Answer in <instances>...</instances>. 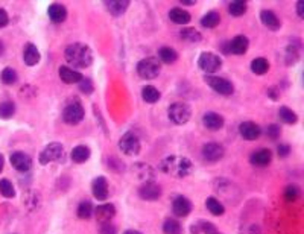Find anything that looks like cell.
Returning <instances> with one entry per match:
<instances>
[{"label":"cell","mask_w":304,"mask_h":234,"mask_svg":"<svg viewBox=\"0 0 304 234\" xmlns=\"http://www.w3.org/2000/svg\"><path fill=\"white\" fill-rule=\"evenodd\" d=\"M158 169L163 173L170 175L173 178H186L193 172V163L187 157L170 155V157H166L160 161Z\"/></svg>","instance_id":"cell-1"},{"label":"cell","mask_w":304,"mask_h":234,"mask_svg":"<svg viewBox=\"0 0 304 234\" xmlns=\"http://www.w3.org/2000/svg\"><path fill=\"white\" fill-rule=\"evenodd\" d=\"M66 61L76 69H85L93 64V51L82 43L69 44L64 51Z\"/></svg>","instance_id":"cell-2"},{"label":"cell","mask_w":304,"mask_h":234,"mask_svg":"<svg viewBox=\"0 0 304 234\" xmlns=\"http://www.w3.org/2000/svg\"><path fill=\"white\" fill-rule=\"evenodd\" d=\"M160 72H161V63L154 57L143 58L137 64V73L143 79H155L160 75Z\"/></svg>","instance_id":"cell-3"},{"label":"cell","mask_w":304,"mask_h":234,"mask_svg":"<svg viewBox=\"0 0 304 234\" xmlns=\"http://www.w3.org/2000/svg\"><path fill=\"white\" fill-rule=\"evenodd\" d=\"M84 116H85V111H84V107L79 104V101H70L64 110H63V120L67 123V125H78L84 120Z\"/></svg>","instance_id":"cell-4"},{"label":"cell","mask_w":304,"mask_h":234,"mask_svg":"<svg viewBox=\"0 0 304 234\" xmlns=\"http://www.w3.org/2000/svg\"><path fill=\"white\" fill-rule=\"evenodd\" d=\"M64 158V146L58 142H54V143H49L40 154L38 157V161L40 164L46 166L49 163H58Z\"/></svg>","instance_id":"cell-5"},{"label":"cell","mask_w":304,"mask_h":234,"mask_svg":"<svg viewBox=\"0 0 304 234\" xmlns=\"http://www.w3.org/2000/svg\"><path fill=\"white\" fill-rule=\"evenodd\" d=\"M167 116L170 119L172 123L175 125H184L190 120V116H192V110L187 104L184 102H177V104H172L167 110Z\"/></svg>","instance_id":"cell-6"},{"label":"cell","mask_w":304,"mask_h":234,"mask_svg":"<svg viewBox=\"0 0 304 234\" xmlns=\"http://www.w3.org/2000/svg\"><path fill=\"white\" fill-rule=\"evenodd\" d=\"M119 148L120 151L128 155V157H136L140 154V149H142V143H140V138L134 134V132H126L120 137L119 140Z\"/></svg>","instance_id":"cell-7"},{"label":"cell","mask_w":304,"mask_h":234,"mask_svg":"<svg viewBox=\"0 0 304 234\" xmlns=\"http://www.w3.org/2000/svg\"><path fill=\"white\" fill-rule=\"evenodd\" d=\"M198 64H199V69H201L202 72L211 75V73H216L218 70H221V67H222V60H221L219 55H216V54L204 52V54L199 55Z\"/></svg>","instance_id":"cell-8"},{"label":"cell","mask_w":304,"mask_h":234,"mask_svg":"<svg viewBox=\"0 0 304 234\" xmlns=\"http://www.w3.org/2000/svg\"><path fill=\"white\" fill-rule=\"evenodd\" d=\"M204 81L210 85V88H213V91H216V93H219V95L230 96V95H233V91H234L233 82L228 81V79H225V78L208 75V76H205Z\"/></svg>","instance_id":"cell-9"},{"label":"cell","mask_w":304,"mask_h":234,"mask_svg":"<svg viewBox=\"0 0 304 234\" xmlns=\"http://www.w3.org/2000/svg\"><path fill=\"white\" fill-rule=\"evenodd\" d=\"M161 185L155 181H146L139 189V195L143 201H158L161 198Z\"/></svg>","instance_id":"cell-10"},{"label":"cell","mask_w":304,"mask_h":234,"mask_svg":"<svg viewBox=\"0 0 304 234\" xmlns=\"http://www.w3.org/2000/svg\"><path fill=\"white\" fill-rule=\"evenodd\" d=\"M224 154H225L224 146L219 145V143L211 142V143H207V145L202 146V157H204V160L208 161V163H216V161H219V160L224 157Z\"/></svg>","instance_id":"cell-11"},{"label":"cell","mask_w":304,"mask_h":234,"mask_svg":"<svg viewBox=\"0 0 304 234\" xmlns=\"http://www.w3.org/2000/svg\"><path fill=\"white\" fill-rule=\"evenodd\" d=\"M249 48V40L245 35H236L233 40L227 43V54L233 55H245Z\"/></svg>","instance_id":"cell-12"},{"label":"cell","mask_w":304,"mask_h":234,"mask_svg":"<svg viewBox=\"0 0 304 234\" xmlns=\"http://www.w3.org/2000/svg\"><path fill=\"white\" fill-rule=\"evenodd\" d=\"M10 161H11L13 167L16 170L22 172V173L31 170V167H32V158L28 154H25V152H14L11 155Z\"/></svg>","instance_id":"cell-13"},{"label":"cell","mask_w":304,"mask_h":234,"mask_svg":"<svg viewBox=\"0 0 304 234\" xmlns=\"http://www.w3.org/2000/svg\"><path fill=\"white\" fill-rule=\"evenodd\" d=\"M239 132H240V135H242L245 140L254 142V140H257V138L260 137L262 129H260V126H258L255 122L248 120V122H242V123L239 125Z\"/></svg>","instance_id":"cell-14"},{"label":"cell","mask_w":304,"mask_h":234,"mask_svg":"<svg viewBox=\"0 0 304 234\" xmlns=\"http://www.w3.org/2000/svg\"><path fill=\"white\" fill-rule=\"evenodd\" d=\"M93 214L96 216V220L99 223H107V222H111L113 217L116 216V207H114V204L107 202V204H102L98 208H95Z\"/></svg>","instance_id":"cell-15"},{"label":"cell","mask_w":304,"mask_h":234,"mask_svg":"<svg viewBox=\"0 0 304 234\" xmlns=\"http://www.w3.org/2000/svg\"><path fill=\"white\" fill-rule=\"evenodd\" d=\"M192 202L186 196H177L172 202V211L178 217H186L192 211Z\"/></svg>","instance_id":"cell-16"},{"label":"cell","mask_w":304,"mask_h":234,"mask_svg":"<svg viewBox=\"0 0 304 234\" xmlns=\"http://www.w3.org/2000/svg\"><path fill=\"white\" fill-rule=\"evenodd\" d=\"M249 161H251V164H254L257 167H266L272 161V152L269 149L262 148V149H258V151H255V152L251 154Z\"/></svg>","instance_id":"cell-17"},{"label":"cell","mask_w":304,"mask_h":234,"mask_svg":"<svg viewBox=\"0 0 304 234\" xmlns=\"http://www.w3.org/2000/svg\"><path fill=\"white\" fill-rule=\"evenodd\" d=\"M92 192H93V196L98 201H105L108 198V181H107V178H104V176L95 178L93 184H92Z\"/></svg>","instance_id":"cell-18"},{"label":"cell","mask_w":304,"mask_h":234,"mask_svg":"<svg viewBox=\"0 0 304 234\" xmlns=\"http://www.w3.org/2000/svg\"><path fill=\"white\" fill-rule=\"evenodd\" d=\"M202 125L210 131H219L224 126V117L214 111H208L202 116Z\"/></svg>","instance_id":"cell-19"},{"label":"cell","mask_w":304,"mask_h":234,"mask_svg":"<svg viewBox=\"0 0 304 234\" xmlns=\"http://www.w3.org/2000/svg\"><path fill=\"white\" fill-rule=\"evenodd\" d=\"M133 173H136V176L139 179H142L143 182L146 181H154L155 178V169L151 167L149 164H145V163H137L133 166Z\"/></svg>","instance_id":"cell-20"},{"label":"cell","mask_w":304,"mask_h":234,"mask_svg":"<svg viewBox=\"0 0 304 234\" xmlns=\"http://www.w3.org/2000/svg\"><path fill=\"white\" fill-rule=\"evenodd\" d=\"M260 20H262V23H263L268 29H271V31H278L280 26H281V22H280V19L277 17V14H275L274 11H269V10H263V11L260 13Z\"/></svg>","instance_id":"cell-21"},{"label":"cell","mask_w":304,"mask_h":234,"mask_svg":"<svg viewBox=\"0 0 304 234\" xmlns=\"http://www.w3.org/2000/svg\"><path fill=\"white\" fill-rule=\"evenodd\" d=\"M40 58H41V55H40V51H38V48H37L35 44L29 43V44L25 46V51H23V60H25L26 66H29V67L37 66L38 61H40Z\"/></svg>","instance_id":"cell-22"},{"label":"cell","mask_w":304,"mask_h":234,"mask_svg":"<svg viewBox=\"0 0 304 234\" xmlns=\"http://www.w3.org/2000/svg\"><path fill=\"white\" fill-rule=\"evenodd\" d=\"M58 73H60L61 81L66 82V84H76V82H79L82 79V75L79 72H76L75 69H70L67 66L60 67Z\"/></svg>","instance_id":"cell-23"},{"label":"cell","mask_w":304,"mask_h":234,"mask_svg":"<svg viewBox=\"0 0 304 234\" xmlns=\"http://www.w3.org/2000/svg\"><path fill=\"white\" fill-rule=\"evenodd\" d=\"M105 7L114 17H119L128 10L129 2L128 0H108V2H105Z\"/></svg>","instance_id":"cell-24"},{"label":"cell","mask_w":304,"mask_h":234,"mask_svg":"<svg viewBox=\"0 0 304 234\" xmlns=\"http://www.w3.org/2000/svg\"><path fill=\"white\" fill-rule=\"evenodd\" d=\"M48 14H49V19H51L54 23H63V22L67 19V10H66V7H63V5H60V4L51 5Z\"/></svg>","instance_id":"cell-25"},{"label":"cell","mask_w":304,"mask_h":234,"mask_svg":"<svg viewBox=\"0 0 304 234\" xmlns=\"http://www.w3.org/2000/svg\"><path fill=\"white\" fill-rule=\"evenodd\" d=\"M90 155H92L90 148L85 146V145H78V146H75L73 151H72V154H70L72 160H73L75 163H78V164L85 163V161L90 158Z\"/></svg>","instance_id":"cell-26"},{"label":"cell","mask_w":304,"mask_h":234,"mask_svg":"<svg viewBox=\"0 0 304 234\" xmlns=\"http://www.w3.org/2000/svg\"><path fill=\"white\" fill-rule=\"evenodd\" d=\"M169 19L177 23V25H187L190 22V14L187 11H184L183 8H173L169 11Z\"/></svg>","instance_id":"cell-27"},{"label":"cell","mask_w":304,"mask_h":234,"mask_svg":"<svg viewBox=\"0 0 304 234\" xmlns=\"http://www.w3.org/2000/svg\"><path fill=\"white\" fill-rule=\"evenodd\" d=\"M190 231H192V234H214V232H218L216 226L207 220H198L196 223H193L190 226Z\"/></svg>","instance_id":"cell-28"},{"label":"cell","mask_w":304,"mask_h":234,"mask_svg":"<svg viewBox=\"0 0 304 234\" xmlns=\"http://www.w3.org/2000/svg\"><path fill=\"white\" fill-rule=\"evenodd\" d=\"M205 207H207V210H208L213 216H222V214L225 213V207H224V204H222L218 198H214V196L207 198V201H205Z\"/></svg>","instance_id":"cell-29"},{"label":"cell","mask_w":304,"mask_h":234,"mask_svg":"<svg viewBox=\"0 0 304 234\" xmlns=\"http://www.w3.org/2000/svg\"><path fill=\"white\" fill-rule=\"evenodd\" d=\"M160 98H161V95H160V91L155 87H152V85L143 87V90H142V99L146 104H155V102L160 101Z\"/></svg>","instance_id":"cell-30"},{"label":"cell","mask_w":304,"mask_h":234,"mask_svg":"<svg viewBox=\"0 0 304 234\" xmlns=\"http://www.w3.org/2000/svg\"><path fill=\"white\" fill-rule=\"evenodd\" d=\"M278 117L283 123H287V125H295L298 122V116L293 110L287 108V107H281L278 110Z\"/></svg>","instance_id":"cell-31"},{"label":"cell","mask_w":304,"mask_h":234,"mask_svg":"<svg viewBox=\"0 0 304 234\" xmlns=\"http://www.w3.org/2000/svg\"><path fill=\"white\" fill-rule=\"evenodd\" d=\"M219 23H221V16H219V13H216V11H210V13H207V14L201 19V25H202L204 28H207V29H213V28H216Z\"/></svg>","instance_id":"cell-32"},{"label":"cell","mask_w":304,"mask_h":234,"mask_svg":"<svg viewBox=\"0 0 304 234\" xmlns=\"http://www.w3.org/2000/svg\"><path fill=\"white\" fill-rule=\"evenodd\" d=\"M180 37L189 43H199L202 40V35L199 31H196L195 28H184L180 31Z\"/></svg>","instance_id":"cell-33"},{"label":"cell","mask_w":304,"mask_h":234,"mask_svg":"<svg viewBox=\"0 0 304 234\" xmlns=\"http://www.w3.org/2000/svg\"><path fill=\"white\" fill-rule=\"evenodd\" d=\"M158 57H160L158 61H161L164 64H173L178 60V54L172 48H161L158 51Z\"/></svg>","instance_id":"cell-34"},{"label":"cell","mask_w":304,"mask_h":234,"mask_svg":"<svg viewBox=\"0 0 304 234\" xmlns=\"http://www.w3.org/2000/svg\"><path fill=\"white\" fill-rule=\"evenodd\" d=\"M246 10H248V5L245 0H234L228 7V11L233 17H242L246 13Z\"/></svg>","instance_id":"cell-35"},{"label":"cell","mask_w":304,"mask_h":234,"mask_svg":"<svg viewBox=\"0 0 304 234\" xmlns=\"http://www.w3.org/2000/svg\"><path fill=\"white\" fill-rule=\"evenodd\" d=\"M163 232L164 234H183V226L175 219H166L163 223Z\"/></svg>","instance_id":"cell-36"},{"label":"cell","mask_w":304,"mask_h":234,"mask_svg":"<svg viewBox=\"0 0 304 234\" xmlns=\"http://www.w3.org/2000/svg\"><path fill=\"white\" fill-rule=\"evenodd\" d=\"M269 70V63L265 58H255L251 63V72L255 75H265Z\"/></svg>","instance_id":"cell-37"},{"label":"cell","mask_w":304,"mask_h":234,"mask_svg":"<svg viewBox=\"0 0 304 234\" xmlns=\"http://www.w3.org/2000/svg\"><path fill=\"white\" fill-rule=\"evenodd\" d=\"M78 217L79 219H90L95 213V207L90 201H82L79 205H78Z\"/></svg>","instance_id":"cell-38"},{"label":"cell","mask_w":304,"mask_h":234,"mask_svg":"<svg viewBox=\"0 0 304 234\" xmlns=\"http://www.w3.org/2000/svg\"><path fill=\"white\" fill-rule=\"evenodd\" d=\"M16 114V104L11 101H5L0 104V119H11Z\"/></svg>","instance_id":"cell-39"},{"label":"cell","mask_w":304,"mask_h":234,"mask_svg":"<svg viewBox=\"0 0 304 234\" xmlns=\"http://www.w3.org/2000/svg\"><path fill=\"white\" fill-rule=\"evenodd\" d=\"M0 195L8 199L16 196V189L10 179H0Z\"/></svg>","instance_id":"cell-40"},{"label":"cell","mask_w":304,"mask_h":234,"mask_svg":"<svg viewBox=\"0 0 304 234\" xmlns=\"http://www.w3.org/2000/svg\"><path fill=\"white\" fill-rule=\"evenodd\" d=\"M23 202L29 210H37L38 205H40V195L37 192H28Z\"/></svg>","instance_id":"cell-41"},{"label":"cell","mask_w":304,"mask_h":234,"mask_svg":"<svg viewBox=\"0 0 304 234\" xmlns=\"http://www.w3.org/2000/svg\"><path fill=\"white\" fill-rule=\"evenodd\" d=\"M299 196H301V190H299L298 185L289 184V185L286 187V190H284V199H286L287 202H295Z\"/></svg>","instance_id":"cell-42"},{"label":"cell","mask_w":304,"mask_h":234,"mask_svg":"<svg viewBox=\"0 0 304 234\" xmlns=\"http://www.w3.org/2000/svg\"><path fill=\"white\" fill-rule=\"evenodd\" d=\"M0 78H2L4 84H7V85H13V84H16L17 79H19L17 72H16L14 69H11V67L4 69V72H2V75H0Z\"/></svg>","instance_id":"cell-43"},{"label":"cell","mask_w":304,"mask_h":234,"mask_svg":"<svg viewBox=\"0 0 304 234\" xmlns=\"http://www.w3.org/2000/svg\"><path fill=\"white\" fill-rule=\"evenodd\" d=\"M265 134H266V137H269L271 140H277V138L280 137V134H281V128H280L277 123H271V125L266 126Z\"/></svg>","instance_id":"cell-44"},{"label":"cell","mask_w":304,"mask_h":234,"mask_svg":"<svg viewBox=\"0 0 304 234\" xmlns=\"http://www.w3.org/2000/svg\"><path fill=\"white\" fill-rule=\"evenodd\" d=\"M79 90H81L84 95H92L93 90H95V85H93V82H92L89 78H84V76H82V79L79 81Z\"/></svg>","instance_id":"cell-45"},{"label":"cell","mask_w":304,"mask_h":234,"mask_svg":"<svg viewBox=\"0 0 304 234\" xmlns=\"http://www.w3.org/2000/svg\"><path fill=\"white\" fill-rule=\"evenodd\" d=\"M99 232H101V234H117V226H116L114 223H111V222L101 223Z\"/></svg>","instance_id":"cell-46"},{"label":"cell","mask_w":304,"mask_h":234,"mask_svg":"<svg viewBox=\"0 0 304 234\" xmlns=\"http://www.w3.org/2000/svg\"><path fill=\"white\" fill-rule=\"evenodd\" d=\"M10 23V16L5 10L0 8V28H5Z\"/></svg>","instance_id":"cell-47"},{"label":"cell","mask_w":304,"mask_h":234,"mask_svg":"<svg viewBox=\"0 0 304 234\" xmlns=\"http://www.w3.org/2000/svg\"><path fill=\"white\" fill-rule=\"evenodd\" d=\"M277 152H278V157L284 158V157H287L290 154V146L289 145H280L277 148Z\"/></svg>","instance_id":"cell-48"},{"label":"cell","mask_w":304,"mask_h":234,"mask_svg":"<svg viewBox=\"0 0 304 234\" xmlns=\"http://www.w3.org/2000/svg\"><path fill=\"white\" fill-rule=\"evenodd\" d=\"M296 14L299 19H304V2H296Z\"/></svg>","instance_id":"cell-49"},{"label":"cell","mask_w":304,"mask_h":234,"mask_svg":"<svg viewBox=\"0 0 304 234\" xmlns=\"http://www.w3.org/2000/svg\"><path fill=\"white\" fill-rule=\"evenodd\" d=\"M181 4L186 5V7H190V5H195L196 2H195V0H181Z\"/></svg>","instance_id":"cell-50"},{"label":"cell","mask_w":304,"mask_h":234,"mask_svg":"<svg viewBox=\"0 0 304 234\" xmlns=\"http://www.w3.org/2000/svg\"><path fill=\"white\" fill-rule=\"evenodd\" d=\"M123 234H143V232L137 231V229H126V231H123Z\"/></svg>","instance_id":"cell-51"},{"label":"cell","mask_w":304,"mask_h":234,"mask_svg":"<svg viewBox=\"0 0 304 234\" xmlns=\"http://www.w3.org/2000/svg\"><path fill=\"white\" fill-rule=\"evenodd\" d=\"M4 166H5V158H4V155H0V172L4 170Z\"/></svg>","instance_id":"cell-52"},{"label":"cell","mask_w":304,"mask_h":234,"mask_svg":"<svg viewBox=\"0 0 304 234\" xmlns=\"http://www.w3.org/2000/svg\"><path fill=\"white\" fill-rule=\"evenodd\" d=\"M4 52H5V44H4V41L0 40V57L4 55Z\"/></svg>","instance_id":"cell-53"},{"label":"cell","mask_w":304,"mask_h":234,"mask_svg":"<svg viewBox=\"0 0 304 234\" xmlns=\"http://www.w3.org/2000/svg\"><path fill=\"white\" fill-rule=\"evenodd\" d=\"M214 234H222V232H214Z\"/></svg>","instance_id":"cell-54"}]
</instances>
